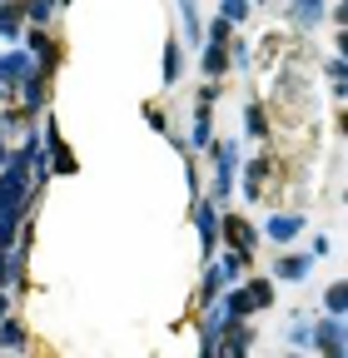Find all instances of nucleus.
Listing matches in <instances>:
<instances>
[{"instance_id":"f8f14e48","label":"nucleus","mask_w":348,"mask_h":358,"mask_svg":"<svg viewBox=\"0 0 348 358\" xmlns=\"http://www.w3.org/2000/svg\"><path fill=\"white\" fill-rule=\"evenodd\" d=\"M324 6H328V0H289V20L298 30H314L324 20Z\"/></svg>"},{"instance_id":"393cba45","label":"nucleus","mask_w":348,"mask_h":358,"mask_svg":"<svg viewBox=\"0 0 348 358\" xmlns=\"http://www.w3.org/2000/svg\"><path fill=\"white\" fill-rule=\"evenodd\" d=\"M6 313H10V299H6V289H0V319H6Z\"/></svg>"},{"instance_id":"b1692460","label":"nucleus","mask_w":348,"mask_h":358,"mask_svg":"<svg viewBox=\"0 0 348 358\" xmlns=\"http://www.w3.org/2000/svg\"><path fill=\"white\" fill-rule=\"evenodd\" d=\"M145 120L154 124V134H169V120H164V110H154V105H145Z\"/></svg>"},{"instance_id":"412c9836","label":"nucleus","mask_w":348,"mask_h":358,"mask_svg":"<svg viewBox=\"0 0 348 358\" xmlns=\"http://www.w3.org/2000/svg\"><path fill=\"white\" fill-rule=\"evenodd\" d=\"M244 129L254 134V140H269V115H264V105H249V110H244Z\"/></svg>"},{"instance_id":"20e7f679","label":"nucleus","mask_w":348,"mask_h":358,"mask_svg":"<svg viewBox=\"0 0 348 358\" xmlns=\"http://www.w3.org/2000/svg\"><path fill=\"white\" fill-rule=\"evenodd\" d=\"M219 244L254 254V249H259V229H254V224H249L244 214H224V219H219Z\"/></svg>"},{"instance_id":"423d86ee","label":"nucleus","mask_w":348,"mask_h":358,"mask_svg":"<svg viewBox=\"0 0 348 358\" xmlns=\"http://www.w3.org/2000/svg\"><path fill=\"white\" fill-rule=\"evenodd\" d=\"M15 95H20V105H25V110H35V115H40V110L50 105V75H45V70H30V75L15 85Z\"/></svg>"},{"instance_id":"f3484780","label":"nucleus","mask_w":348,"mask_h":358,"mask_svg":"<svg viewBox=\"0 0 348 358\" xmlns=\"http://www.w3.org/2000/svg\"><path fill=\"white\" fill-rule=\"evenodd\" d=\"M219 294H224V274H219V264H209V268H204V279H199V308L214 303Z\"/></svg>"},{"instance_id":"4468645a","label":"nucleus","mask_w":348,"mask_h":358,"mask_svg":"<svg viewBox=\"0 0 348 358\" xmlns=\"http://www.w3.org/2000/svg\"><path fill=\"white\" fill-rule=\"evenodd\" d=\"M249 259H254V254H244V249H224V259H219L224 284H239V279L249 274Z\"/></svg>"},{"instance_id":"9d476101","label":"nucleus","mask_w":348,"mask_h":358,"mask_svg":"<svg viewBox=\"0 0 348 358\" xmlns=\"http://www.w3.org/2000/svg\"><path fill=\"white\" fill-rule=\"evenodd\" d=\"M229 65H234V55H229V45H219V40H209V45H204V55H199V70H204L209 80H219V75H229Z\"/></svg>"},{"instance_id":"7ed1b4c3","label":"nucleus","mask_w":348,"mask_h":358,"mask_svg":"<svg viewBox=\"0 0 348 358\" xmlns=\"http://www.w3.org/2000/svg\"><path fill=\"white\" fill-rule=\"evenodd\" d=\"M45 159H50V174H60V179H70V174H80V155L70 150V140L60 134V124L55 120H45Z\"/></svg>"},{"instance_id":"6ab92c4d","label":"nucleus","mask_w":348,"mask_h":358,"mask_svg":"<svg viewBox=\"0 0 348 358\" xmlns=\"http://www.w3.org/2000/svg\"><path fill=\"white\" fill-rule=\"evenodd\" d=\"M180 20H184V35L194 45H204V25H199V0H180Z\"/></svg>"},{"instance_id":"5701e85b","label":"nucleus","mask_w":348,"mask_h":358,"mask_svg":"<svg viewBox=\"0 0 348 358\" xmlns=\"http://www.w3.org/2000/svg\"><path fill=\"white\" fill-rule=\"evenodd\" d=\"M209 40H219V45H229V40H234V25H229V20L219 15V20L209 25Z\"/></svg>"},{"instance_id":"6e6552de","label":"nucleus","mask_w":348,"mask_h":358,"mask_svg":"<svg viewBox=\"0 0 348 358\" xmlns=\"http://www.w3.org/2000/svg\"><path fill=\"white\" fill-rule=\"evenodd\" d=\"M309 274H314V254H309V249L274 259V279H284V284H298V279H309Z\"/></svg>"},{"instance_id":"f03ea898","label":"nucleus","mask_w":348,"mask_h":358,"mask_svg":"<svg viewBox=\"0 0 348 358\" xmlns=\"http://www.w3.org/2000/svg\"><path fill=\"white\" fill-rule=\"evenodd\" d=\"M209 155H214V204H224L234 179H239V145L234 140H214Z\"/></svg>"},{"instance_id":"9b49d317","label":"nucleus","mask_w":348,"mask_h":358,"mask_svg":"<svg viewBox=\"0 0 348 358\" xmlns=\"http://www.w3.org/2000/svg\"><path fill=\"white\" fill-rule=\"evenodd\" d=\"M264 234H269L274 244H289V239H298V234H303V214H269Z\"/></svg>"},{"instance_id":"39448f33","label":"nucleus","mask_w":348,"mask_h":358,"mask_svg":"<svg viewBox=\"0 0 348 358\" xmlns=\"http://www.w3.org/2000/svg\"><path fill=\"white\" fill-rule=\"evenodd\" d=\"M194 229H199V249H204V259H214V249H219V204H214V199L194 204Z\"/></svg>"},{"instance_id":"a878e982","label":"nucleus","mask_w":348,"mask_h":358,"mask_svg":"<svg viewBox=\"0 0 348 358\" xmlns=\"http://www.w3.org/2000/svg\"><path fill=\"white\" fill-rule=\"evenodd\" d=\"M6 159H10V150H6V140H0V169H6Z\"/></svg>"},{"instance_id":"ddd939ff","label":"nucleus","mask_w":348,"mask_h":358,"mask_svg":"<svg viewBox=\"0 0 348 358\" xmlns=\"http://www.w3.org/2000/svg\"><path fill=\"white\" fill-rule=\"evenodd\" d=\"M25 343H30L25 324H20V319H10V313H6V319H0V353H15V348H25Z\"/></svg>"},{"instance_id":"4be33fe9","label":"nucleus","mask_w":348,"mask_h":358,"mask_svg":"<svg viewBox=\"0 0 348 358\" xmlns=\"http://www.w3.org/2000/svg\"><path fill=\"white\" fill-rule=\"evenodd\" d=\"M219 15H224L229 25H239V20L249 15V0H219Z\"/></svg>"},{"instance_id":"a211bd4d","label":"nucleus","mask_w":348,"mask_h":358,"mask_svg":"<svg viewBox=\"0 0 348 358\" xmlns=\"http://www.w3.org/2000/svg\"><path fill=\"white\" fill-rule=\"evenodd\" d=\"M180 70H184L180 40H169V45H164V70H159V80H164V85H180Z\"/></svg>"},{"instance_id":"2eb2a0df","label":"nucleus","mask_w":348,"mask_h":358,"mask_svg":"<svg viewBox=\"0 0 348 358\" xmlns=\"http://www.w3.org/2000/svg\"><path fill=\"white\" fill-rule=\"evenodd\" d=\"M20 30H25L20 6H15V0H0V35H6V40H20Z\"/></svg>"},{"instance_id":"0eeeda50","label":"nucleus","mask_w":348,"mask_h":358,"mask_svg":"<svg viewBox=\"0 0 348 358\" xmlns=\"http://www.w3.org/2000/svg\"><path fill=\"white\" fill-rule=\"evenodd\" d=\"M239 169H244V194L249 199H264V185H269V174H274V150L259 155V159H249V164H239Z\"/></svg>"},{"instance_id":"1a4fd4ad","label":"nucleus","mask_w":348,"mask_h":358,"mask_svg":"<svg viewBox=\"0 0 348 358\" xmlns=\"http://www.w3.org/2000/svg\"><path fill=\"white\" fill-rule=\"evenodd\" d=\"M209 95H199V110H194V134H189V150L194 155H209V145H214V120H209Z\"/></svg>"},{"instance_id":"aec40b11","label":"nucleus","mask_w":348,"mask_h":358,"mask_svg":"<svg viewBox=\"0 0 348 358\" xmlns=\"http://www.w3.org/2000/svg\"><path fill=\"white\" fill-rule=\"evenodd\" d=\"M324 313H348V284L343 279H333L324 289Z\"/></svg>"},{"instance_id":"dca6fc26","label":"nucleus","mask_w":348,"mask_h":358,"mask_svg":"<svg viewBox=\"0 0 348 358\" xmlns=\"http://www.w3.org/2000/svg\"><path fill=\"white\" fill-rule=\"evenodd\" d=\"M244 289H249V299H254V313H259V308H274V299H279L274 279H244Z\"/></svg>"},{"instance_id":"f257e3e1","label":"nucleus","mask_w":348,"mask_h":358,"mask_svg":"<svg viewBox=\"0 0 348 358\" xmlns=\"http://www.w3.org/2000/svg\"><path fill=\"white\" fill-rule=\"evenodd\" d=\"M309 348L324 358H348V313H328L309 329Z\"/></svg>"}]
</instances>
